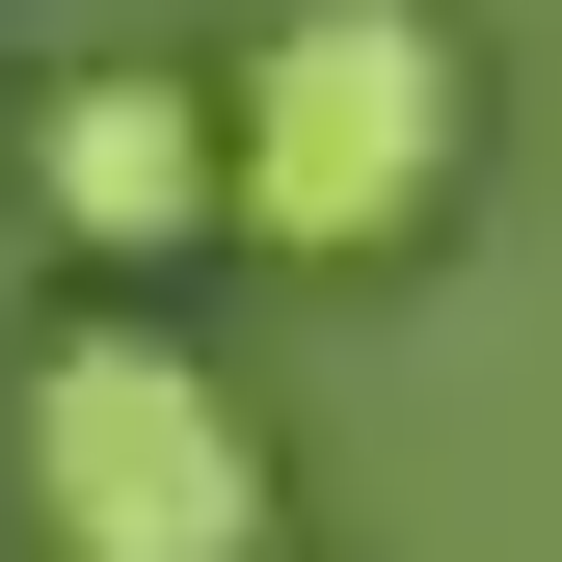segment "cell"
Wrapping results in <instances>:
<instances>
[{
  "label": "cell",
  "instance_id": "6da1fadb",
  "mask_svg": "<svg viewBox=\"0 0 562 562\" xmlns=\"http://www.w3.org/2000/svg\"><path fill=\"white\" fill-rule=\"evenodd\" d=\"M215 108H241V241H295V268H402L482 161L456 0H268L215 54Z\"/></svg>",
  "mask_w": 562,
  "mask_h": 562
},
{
  "label": "cell",
  "instance_id": "3957f363",
  "mask_svg": "<svg viewBox=\"0 0 562 562\" xmlns=\"http://www.w3.org/2000/svg\"><path fill=\"white\" fill-rule=\"evenodd\" d=\"M27 215H54V268H188V241H241V108L161 81V54H81V81L27 108Z\"/></svg>",
  "mask_w": 562,
  "mask_h": 562
},
{
  "label": "cell",
  "instance_id": "7a4b0ae2",
  "mask_svg": "<svg viewBox=\"0 0 562 562\" xmlns=\"http://www.w3.org/2000/svg\"><path fill=\"white\" fill-rule=\"evenodd\" d=\"M0 482H27V562H268V536H295L241 375L188 322H134V295L0 375Z\"/></svg>",
  "mask_w": 562,
  "mask_h": 562
}]
</instances>
